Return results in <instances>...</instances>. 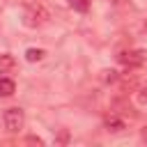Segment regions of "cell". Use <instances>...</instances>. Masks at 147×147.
<instances>
[{
    "mask_svg": "<svg viewBox=\"0 0 147 147\" xmlns=\"http://www.w3.org/2000/svg\"><path fill=\"white\" fill-rule=\"evenodd\" d=\"M145 60H147V53L145 51H124V53H119V62H124L129 67L145 64Z\"/></svg>",
    "mask_w": 147,
    "mask_h": 147,
    "instance_id": "cell-3",
    "label": "cell"
},
{
    "mask_svg": "<svg viewBox=\"0 0 147 147\" xmlns=\"http://www.w3.org/2000/svg\"><path fill=\"white\" fill-rule=\"evenodd\" d=\"M2 122H5V129L7 131H11V133H16V131H21L23 129V124H25V115H23V110L21 108H7L5 110V115H2Z\"/></svg>",
    "mask_w": 147,
    "mask_h": 147,
    "instance_id": "cell-2",
    "label": "cell"
},
{
    "mask_svg": "<svg viewBox=\"0 0 147 147\" xmlns=\"http://www.w3.org/2000/svg\"><path fill=\"white\" fill-rule=\"evenodd\" d=\"M48 18H51V14H48V9H46L41 2H37V0L23 2V23H25V25L39 28V25L48 23Z\"/></svg>",
    "mask_w": 147,
    "mask_h": 147,
    "instance_id": "cell-1",
    "label": "cell"
},
{
    "mask_svg": "<svg viewBox=\"0 0 147 147\" xmlns=\"http://www.w3.org/2000/svg\"><path fill=\"white\" fill-rule=\"evenodd\" d=\"M44 55H46V53H44L41 48H28V51H25V60H28V62H39V60H44Z\"/></svg>",
    "mask_w": 147,
    "mask_h": 147,
    "instance_id": "cell-6",
    "label": "cell"
},
{
    "mask_svg": "<svg viewBox=\"0 0 147 147\" xmlns=\"http://www.w3.org/2000/svg\"><path fill=\"white\" fill-rule=\"evenodd\" d=\"M106 129H108V131H122V129H124V122L117 119V117H108V119H106Z\"/></svg>",
    "mask_w": 147,
    "mask_h": 147,
    "instance_id": "cell-7",
    "label": "cell"
},
{
    "mask_svg": "<svg viewBox=\"0 0 147 147\" xmlns=\"http://www.w3.org/2000/svg\"><path fill=\"white\" fill-rule=\"evenodd\" d=\"M140 138H142V140H145V142H147V124H145V126H142V129H140Z\"/></svg>",
    "mask_w": 147,
    "mask_h": 147,
    "instance_id": "cell-11",
    "label": "cell"
},
{
    "mask_svg": "<svg viewBox=\"0 0 147 147\" xmlns=\"http://www.w3.org/2000/svg\"><path fill=\"white\" fill-rule=\"evenodd\" d=\"M28 142H37V145H44V140H41V138H34V136H30V138H28Z\"/></svg>",
    "mask_w": 147,
    "mask_h": 147,
    "instance_id": "cell-10",
    "label": "cell"
},
{
    "mask_svg": "<svg viewBox=\"0 0 147 147\" xmlns=\"http://www.w3.org/2000/svg\"><path fill=\"white\" fill-rule=\"evenodd\" d=\"M136 99H138V103H140V106H147V87H142V90L136 94Z\"/></svg>",
    "mask_w": 147,
    "mask_h": 147,
    "instance_id": "cell-9",
    "label": "cell"
},
{
    "mask_svg": "<svg viewBox=\"0 0 147 147\" xmlns=\"http://www.w3.org/2000/svg\"><path fill=\"white\" fill-rule=\"evenodd\" d=\"M16 92V83L11 78H0V96H11Z\"/></svg>",
    "mask_w": 147,
    "mask_h": 147,
    "instance_id": "cell-5",
    "label": "cell"
},
{
    "mask_svg": "<svg viewBox=\"0 0 147 147\" xmlns=\"http://www.w3.org/2000/svg\"><path fill=\"white\" fill-rule=\"evenodd\" d=\"M16 67V60H14V55H9V53H2L0 55V74H7V71H11Z\"/></svg>",
    "mask_w": 147,
    "mask_h": 147,
    "instance_id": "cell-4",
    "label": "cell"
},
{
    "mask_svg": "<svg viewBox=\"0 0 147 147\" xmlns=\"http://www.w3.org/2000/svg\"><path fill=\"white\" fill-rule=\"evenodd\" d=\"M69 5L76 11H87L90 9V0H69Z\"/></svg>",
    "mask_w": 147,
    "mask_h": 147,
    "instance_id": "cell-8",
    "label": "cell"
}]
</instances>
